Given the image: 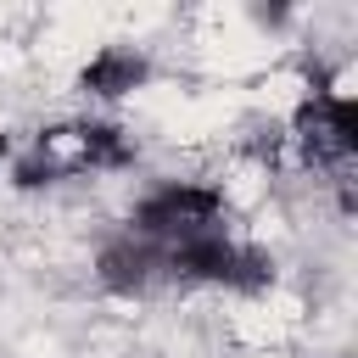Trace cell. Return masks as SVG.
<instances>
[{"label":"cell","instance_id":"1","mask_svg":"<svg viewBox=\"0 0 358 358\" xmlns=\"http://www.w3.org/2000/svg\"><path fill=\"white\" fill-rule=\"evenodd\" d=\"M140 145L123 123L112 117H67V123H50V129H34L28 145L11 151L6 173L17 190H50V185H67V179H84V173H123L134 168Z\"/></svg>","mask_w":358,"mask_h":358},{"label":"cell","instance_id":"2","mask_svg":"<svg viewBox=\"0 0 358 358\" xmlns=\"http://www.w3.org/2000/svg\"><path fill=\"white\" fill-rule=\"evenodd\" d=\"M162 268H168V291H229V296H263L274 285V252L218 229L185 246H162Z\"/></svg>","mask_w":358,"mask_h":358},{"label":"cell","instance_id":"3","mask_svg":"<svg viewBox=\"0 0 358 358\" xmlns=\"http://www.w3.org/2000/svg\"><path fill=\"white\" fill-rule=\"evenodd\" d=\"M229 218H235V207H229L224 185L162 179V185H151V190L129 207L123 229L140 235V241H151V246H185V241H201V235L235 229Z\"/></svg>","mask_w":358,"mask_h":358},{"label":"cell","instance_id":"4","mask_svg":"<svg viewBox=\"0 0 358 358\" xmlns=\"http://www.w3.org/2000/svg\"><path fill=\"white\" fill-rule=\"evenodd\" d=\"M296 145V162L313 168V173H330L336 185H347L352 173V157H358V101L336 84H313L296 106H291V134Z\"/></svg>","mask_w":358,"mask_h":358},{"label":"cell","instance_id":"5","mask_svg":"<svg viewBox=\"0 0 358 358\" xmlns=\"http://www.w3.org/2000/svg\"><path fill=\"white\" fill-rule=\"evenodd\" d=\"M95 285L106 296H123V302H145V296H162L168 291V268H162V246L129 235V229H112L101 246H95Z\"/></svg>","mask_w":358,"mask_h":358},{"label":"cell","instance_id":"6","mask_svg":"<svg viewBox=\"0 0 358 358\" xmlns=\"http://www.w3.org/2000/svg\"><path fill=\"white\" fill-rule=\"evenodd\" d=\"M151 73H157V67H151L145 50H134V45H101V50L78 67V90H84L90 101H123V95L145 90Z\"/></svg>","mask_w":358,"mask_h":358},{"label":"cell","instance_id":"7","mask_svg":"<svg viewBox=\"0 0 358 358\" xmlns=\"http://www.w3.org/2000/svg\"><path fill=\"white\" fill-rule=\"evenodd\" d=\"M11 151H17V140H11V134H0V162H11Z\"/></svg>","mask_w":358,"mask_h":358}]
</instances>
